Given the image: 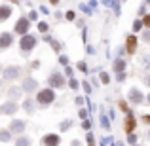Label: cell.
Segmentation results:
<instances>
[{"label":"cell","mask_w":150,"mask_h":146,"mask_svg":"<svg viewBox=\"0 0 150 146\" xmlns=\"http://www.w3.org/2000/svg\"><path fill=\"white\" fill-rule=\"evenodd\" d=\"M36 99H38L40 104H51L53 99H55V93H53V89H42V91L38 93Z\"/></svg>","instance_id":"6da1fadb"},{"label":"cell","mask_w":150,"mask_h":146,"mask_svg":"<svg viewBox=\"0 0 150 146\" xmlns=\"http://www.w3.org/2000/svg\"><path fill=\"white\" fill-rule=\"evenodd\" d=\"M19 46H21L23 51H30L34 46H36V38H34V36H29V34H25V36L21 38V42H19Z\"/></svg>","instance_id":"7a4b0ae2"},{"label":"cell","mask_w":150,"mask_h":146,"mask_svg":"<svg viewBox=\"0 0 150 146\" xmlns=\"http://www.w3.org/2000/svg\"><path fill=\"white\" fill-rule=\"evenodd\" d=\"M48 84L51 85V87H63V85H65V78H63L59 72H53L50 76V82H48Z\"/></svg>","instance_id":"3957f363"},{"label":"cell","mask_w":150,"mask_h":146,"mask_svg":"<svg viewBox=\"0 0 150 146\" xmlns=\"http://www.w3.org/2000/svg\"><path fill=\"white\" fill-rule=\"evenodd\" d=\"M29 25H30V23H29V19H25V17H23V19H19V21H17V25H15V32H17V34H23V36H25V34H27V30H29Z\"/></svg>","instance_id":"277c9868"},{"label":"cell","mask_w":150,"mask_h":146,"mask_svg":"<svg viewBox=\"0 0 150 146\" xmlns=\"http://www.w3.org/2000/svg\"><path fill=\"white\" fill-rule=\"evenodd\" d=\"M17 76H19L17 66H8V68H4V80H15Z\"/></svg>","instance_id":"5b68a950"},{"label":"cell","mask_w":150,"mask_h":146,"mask_svg":"<svg viewBox=\"0 0 150 146\" xmlns=\"http://www.w3.org/2000/svg\"><path fill=\"white\" fill-rule=\"evenodd\" d=\"M17 112V104L13 101H8L2 104V114H15Z\"/></svg>","instance_id":"8992f818"},{"label":"cell","mask_w":150,"mask_h":146,"mask_svg":"<svg viewBox=\"0 0 150 146\" xmlns=\"http://www.w3.org/2000/svg\"><path fill=\"white\" fill-rule=\"evenodd\" d=\"M11 42H13V38H11L10 32H2L0 34V48H10Z\"/></svg>","instance_id":"52a82bcc"},{"label":"cell","mask_w":150,"mask_h":146,"mask_svg":"<svg viewBox=\"0 0 150 146\" xmlns=\"http://www.w3.org/2000/svg\"><path fill=\"white\" fill-rule=\"evenodd\" d=\"M10 131H13V133H21V131H25V121H21V120H13L10 123Z\"/></svg>","instance_id":"ba28073f"},{"label":"cell","mask_w":150,"mask_h":146,"mask_svg":"<svg viewBox=\"0 0 150 146\" xmlns=\"http://www.w3.org/2000/svg\"><path fill=\"white\" fill-rule=\"evenodd\" d=\"M129 99H131V102H135V104H139V102H143V93L139 91V89H131V91H129Z\"/></svg>","instance_id":"9c48e42d"},{"label":"cell","mask_w":150,"mask_h":146,"mask_svg":"<svg viewBox=\"0 0 150 146\" xmlns=\"http://www.w3.org/2000/svg\"><path fill=\"white\" fill-rule=\"evenodd\" d=\"M36 80H33V78H27L25 82H23V91H34L36 89Z\"/></svg>","instance_id":"30bf717a"},{"label":"cell","mask_w":150,"mask_h":146,"mask_svg":"<svg viewBox=\"0 0 150 146\" xmlns=\"http://www.w3.org/2000/svg\"><path fill=\"white\" fill-rule=\"evenodd\" d=\"M133 129H135V118H133V114H127V120H125V131L131 135Z\"/></svg>","instance_id":"8fae6325"},{"label":"cell","mask_w":150,"mask_h":146,"mask_svg":"<svg viewBox=\"0 0 150 146\" xmlns=\"http://www.w3.org/2000/svg\"><path fill=\"white\" fill-rule=\"evenodd\" d=\"M57 144H59L57 135H46L44 137V146H57Z\"/></svg>","instance_id":"7c38bea8"},{"label":"cell","mask_w":150,"mask_h":146,"mask_svg":"<svg viewBox=\"0 0 150 146\" xmlns=\"http://www.w3.org/2000/svg\"><path fill=\"white\" fill-rule=\"evenodd\" d=\"M105 4H106V6H108L116 15H120V4H118L116 0H105Z\"/></svg>","instance_id":"4fadbf2b"},{"label":"cell","mask_w":150,"mask_h":146,"mask_svg":"<svg viewBox=\"0 0 150 146\" xmlns=\"http://www.w3.org/2000/svg\"><path fill=\"white\" fill-rule=\"evenodd\" d=\"M10 15H11V8L10 6H0V21L8 19Z\"/></svg>","instance_id":"5bb4252c"},{"label":"cell","mask_w":150,"mask_h":146,"mask_svg":"<svg viewBox=\"0 0 150 146\" xmlns=\"http://www.w3.org/2000/svg\"><path fill=\"white\" fill-rule=\"evenodd\" d=\"M135 46H137V38L127 36V53H135Z\"/></svg>","instance_id":"9a60e30c"},{"label":"cell","mask_w":150,"mask_h":146,"mask_svg":"<svg viewBox=\"0 0 150 146\" xmlns=\"http://www.w3.org/2000/svg\"><path fill=\"white\" fill-rule=\"evenodd\" d=\"M8 97H10L11 101H13V99H19V97H21V89H19V87H11L10 91H8Z\"/></svg>","instance_id":"2e32d148"},{"label":"cell","mask_w":150,"mask_h":146,"mask_svg":"<svg viewBox=\"0 0 150 146\" xmlns=\"http://www.w3.org/2000/svg\"><path fill=\"white\" fill-rule=\"evenodd\" d=\"M124 68H125V63L122 61V59H116V63H114V70L120 74V72H124Z\"/></svg>","instance_id":"e0dca14e"},{"label":"cell","mask_w":150,"mask_h":146,"mask_svg":"<svg viewBox=\"0 0 150 146\" xmlns=\"http://www.w3.org/2000/svg\"><path fill=\"white\" fill-rule=\"evenodd\" d=\"M23 108H25L29 114H33V112H34V102L30 101V99H27V101L23 102Z\"/></svg>","instance_id":"ac0fdd59"},{"label":"cell","mask_w":150,"mask_h":146,"mask_svg":"<svg viewBox=\"0 0 150 146\" xmlns=\"http://www.w3.org/2000/svg\"><path fill=\"white\" fill-rule=\"evenodd\" d=\"M10 139H11V133L10 131H6V129H4V131H0V140H2V142H8Z\"/></svg>","instance_id":"d6986e66"},{"label":"cell","mask_w":150,"mask_h":146,"mask_svg":"<svg viewBox=\"0 0 150 146\" xmlns=\"http://www.w3.org/2000/svg\"><path fill=\"white\" fill-rule=\"evenodd\" d=\"M29 144H30V140L27 137H21V139L15 140V146H29Z\"/></svg>","instance_id":"ffe728a7"},{"label":"cell","mask_w":150,"mask_h":146,"mask_svg":"<svg viewBox=\"0 0 150 146\" xmlns=\"http://www.w3.org/2000/svg\"><path fill=\"white\" fill-rule=\"evenodd\" d=\"M44 40H46V42H50V44L53 46V49H55V51H59V44H57V42H55V40H53V38H51V36H46Z\"/></svg>","instance_id":"44dd1931"},{"label":"cell","mask_w":150,"mask_h":146,"mask_svg":"<svg viewBox=\"0 0 150 146\" xmlns=\"http://www.w3.org/2000/svg\"><path fill=\"white\" fill-rule=\"evenodd\" d=\"M143 25H144V23H143V21H139V19H137V21L133 23V30H135V32H139V30L143 29Z\"/></svg>","instance_id":"7402d4cb"},{"label":"cell","mask_w":150,"mask_h":146,"mask_svg":"<svg viewBox=\"0 0 150 146\" xmlns=\"http://www.w3.org/2000/svg\"><path fill=\"white\" fill-rule=\"evenodd\" d=\"M80 10L84 11V13H91V6H89V4H80Z\"/></svg>","instance_id":"603a6c76"},{"label":"cell","mask_w":150,"mask_h":146,"mask_svg":"<svg viewBox=\"0 0 150 146\" xmlns=\"http://www.w3.org/2000/svg\"><path fill=\"white\" fill-rule=\"evenodd\" d=\"M70 125H72V120H65V121L61 123V129H63V131H67V129H69Z\"/></svg>","instance_id":"cb8c5ba5"},{"label":"cell","mask_w":150,"mask_h":146,"mask_svg":"<svg viewBox=\"0 0 150 146\" xmlns=\"http://www.w3.org/2000/svg\"><path fill=\"white\" fill-rule=\"evenodd\" d=\"M101 82L103 84H110V76L106 72H101Z\"/></svg>","instance_id":"d4e9b609"},{"label":"cell","mask_w":150,"mask_h":146,"mask_svg":"<svg viewBox=\"0 0 150 146\" xmlns=\"http://www.w3.org/2000/svg\"><path fill=\"white\" fill-rule=\"evenodd\" d=\"M141 61H143V65L146 66V68H150V57H148V55H143V57H141Z\"/></svg>","instance_id":"484cf974"},{"label":"cell","mask_w":150,"mask_h":146,"mask_svg":"<svg viewBox=\"0 0 150 146\" xmlns=\"http://www.w3.org/2000/svg\"><path fill=\"white\" fill-rule=\"evenodd\" d=\"M101 123H103V127H105V129L110 127V123H108V120H106V116H101Z\"/></svg>","instance_id":"4316f807"},{"label":"cell","mask_w":150,"mask_h":146,"mask_svg":"<svg viewBox=\"0 0 150 146\" xmlns=\"http://www.w3.org/2000/svg\"><path fill=\"white\" fill-rule=\"evenodd\" d=\"M78 68H80L82 72H88V66H86V63H84V61H80V63H78Z\"/></svg>","instance_id":"83f0119b"},{"label":"cell","mask_w":150,"mask_h":146,"mask_svg":"<svg viewBox=\"0 0 150 146\" xmlns=\"http://www.w3.org/2000/svg\"><path fill=\"white\" fill-rule=\"evenodd\" d=\"M38 30H40V32H46V30H48V23H40V25H38Z\"/></svg>","instance_id":"f1b7e54d"},{"label":"cell","mask_w":150,"mask_h":146,"mask_svg":"<svg viewBox=\"0 0 150 146\" xmlns=\"http://www.w3.org/2000/svg\"><path fill=\"white\" fill-rule=\"evenodd\" d=\"M59 63H61V65H69V57H67V55H61V57H59Z\"/></svg>","instance_id":"f546056e"},{"label":"cell","mask_w":150,"mask_h":146,"mask_svg":"<svg viewBox=\"0 0 150 146\" xmlns=\"http://www.w3.org/2000/svg\"><path fill=\"white\" fill-rule=\"evenodd\" d=\"M82 85H84V91L86 93H91V85H89L88 82H82Z\"/></svg>","instance_id":"4dcf8cb0"},{"label":"cell","mask_w":150,"mask_h":146,"mask_svg":"<svg viewBox=\"0 0 150 146\" xmlns=\"http://www.w3.org/2000/svg\"><path fill=\"white\" fill-rule=\"evenodd\" d=\"M69 85H70V87H72V89H78V82H76V80H74V78H70V82H69Z\"/></svg>","instance_id":"1f68e13d"},{"label":"cell","mask_w":150,"mask_h":146,"mask_svg":"<svg viewBox=\"0 0 150 146\" xmlns=\"http://www.w3.org/2000/svg\"><path fill=\"white\" fill-rule=\"evenodd\" d=\"M88 142H89V146H95V140H93V135H91V133H88Z\"/></svg>","instance_id":"d6a6232c"},{"label":"cell","mask_w":150,"mask_h":146,"mask_svg":"<svg viewBox=\"0 0 150 146\" xmlns=\"http://www.w3.org/2000/svg\"><path fill=\"white\" fill-rule=\"evenodd\" d=\"M78 114H80V118H82V120H86V118H88V110H84V108H82Z\"/></svg>","instance_id":"836d02e7"},{"label":"cell","mask_w":150,"mask_h":146,"mask_svg":"<svg viewBox=\"0 0 150 146\" xmlns=\"http://www.w3.org/2000/svg\"><path fill=\"white\" fill-rule=\"evenodd\" d=\"M127 140H129V142H131V144H135V140H137V137H135V135H133V133H131V135H129V137H127Z\"/></svg>","instance_id":"e575fe53"},{"label":"cell","mask_w":150,"mask_h":146,"mask_svg":"<svg viewBox=\"0 0 150 146\" xmlns=\"http://www.w3.org/2000/svg\"><path fill=\"white\" fill-rule=\"evenodd\" d=\"M143 23H144V25H146V27H150V15H144Z\"/></svg>","instance_id":"d590c367"},{"label":"cell","mask_w":150,"mask_h":146,"mask_svg":"<svg viewBox=\"0 0 150 146\" xmlns=\"http://www.w3.org/2000/svg\"><path fill=\"white\" fill-rule=\"evenodd\" d=\"M143 38H144V42H150V30H146V32L143 34Z\"/></svg>","instance_id":"8d00e7d4"},{"label":"cell","mask_w":150,"mask_h":146,"mask_svg":"<svg viewBox=\"0 0 150 146\" xmlns=\"http://www.w3.org/2000/svg\"><path fill=\"white\" fill-rule=\"evenodd\" d=\"M82 127H84V129H89L91 125H89V121H88V120H84V121H82Z\"/></svg>","instance_id":"74e56055"},{"label":"cell","mask_w":150,"mask_h":146,"mask_svg":"<svg viewBox=\"0 0 150 146\" xmlns=\"http://www.w3.org/2000/svg\"><path fill=\"white\" fill-rule=\"evenodd\" d=\"M125 80V72H120L118 74V82H124Z\"/></svg>","instance_id":"f35d334b"},{"label":"cell","mask_w":150,"mask_h":146,"mask_svg":"<svg viewBox=\"0 0 150 146\" xmlns=\"http://www.w3.org/2000/svg\"><path fill=\"white\" fill-rule=\"evenodd\" d=\"M84 101H86V97H76V104H84Z\"/></svg>","instance_id":"ab89813d"},{"label":"cell","mask_w":150,"mask_h":146,"mask_svg":"<svg viewBox=\"0 0 150 146\" xmlns=\"http://www.w3.org/2000/svg\"><path fill=\"white\" fill-rule=\"evenodd\" d=\"M67 19H69V21H72V19H74V11H69V13H67Z\"/></svg>","instance_id":"60d3db41"},{"label":"cell","mask_w":150,"mask_h":146,"mask_svg":"<svg viewBox=\"0 0 150 146\" xmlns=\"http://www.w3.org/2000/svg\"><path fill=\"white\" fill-rule=\"evenodd\" d=\"M36 17H38L36 11H30V13H29V19H36Z\"/></svg>","instance_id":"b9f144b4"},{"label":"cell","mask_w":150,"mask_h":146,"mask_svg":"<svg viewBox=\"0 0 150 146\" xmlns=\"http://www.w3.org/2000/svg\"><path fill=\"white\" fill-rule=\"evenodd\" d=\"M120 108H122V110H125V112H127V104H125V102H124V101H122V102H120Z\"/></svg>","instance_id":"7bdbcfd3"},{"label":"cell","mask_w":150,"mask_h":146,"mask_svg":"<svg viewBox=\"0 0 150 146\" xmlns=\"http://www.w3.org/2000/svg\"><path fill=\"white\" fill-rule=\"evenodd\" d=\"M88 53H89V55H93V53H95V48H91V46H88Z\"/></svg>","instance_id":"ee69618b"},{"label":"cell","mask_w":150,"mask_h":146,"mask_svg":"<svg viewBox=\"0 0 150 146\" xmlns=\"http://www.w3.org/2000/svg\"><path fill=\"white\" fill-rule=\"evenodd\" d=\"M144 84H146V85H150V76H146V78H144Z\"/></svg>","instance_id":"f6af8a7d"},{"label":"cell","mask_w":150,"mask_h":146,"mask_svg":"<svg viewBox=\"0 0 150 146\" xmlns=\"http://www.w3.org/2000/svg\"><path fill=\"white\" fill-rule=\"evenodd\" d=\"M144 121H146V123H150V116H144Z\"/></svg>","instance_id":"bcb514c9"},{"label":"cell","mask_w":150,"mask_h":146,"mask_svg":"<svg viewBox=\"0 0 150 146\" xmlns=\"http://www.w3.org/2000/svg\"><path fill=\"white\" fill-rule=\"evenodd\" d=\"M59 2V0H51V4H57Z\"/></svg>","instance_id":"7dc6e473"},{"label":"cell","mask_w":150,"mask_h":146,"mask_svg":"<svg viewBox=\"0 0 150 146\" xmlns=\"http://www.w3.org/2000/svg\"><path fill=\"white\" fill-rule=\"evenodd\" d=\"M0 114H2V106H0Z\"/></svg>","instance_id":"c3c4849f"},{"label":"cell","mask_w":150,"mask_h":146,"mask_svg":"<svg viewBox=\"0 0 150 146\" xmlns=\"http://www.w3.org/2000/svg\"><path fill=\"white\" fill-rule=\"evenodd\" d=\"M148 102H150V95H148Z\"/></svg>","instance_id":"681fc988"},{"label":"cell","mask_w":150,"mask_h":146,"mask_svg":"<svg viewBox=\"0 0 150 146\" xmlns=\"http://www.w3.org/2000/svg\"><path fill=\"white\" fill-rule=\"evenodd\" d=\"M148 137H150V131H148Z\"/></svg>","instance_id":"f907efd6"},{"label":"cell","mask_w":150,"mask_h":146,"mask_svg":"<svg viewBox=\"0 0 150 146\" xmlns=\"http://www.w3.org/2000/svg\"><path fill=\"white\" fill-rule=\"evenodd\" d=\"M0 70H2V66H0Z\"/></svg>","instance_id":"816d5d0a"},{"label":"cell","mask_w":150,"mask_h":146,"mask_svg":"<svg viewBox=\"0 0 150 146\" xmlns=\"http://www.w3.org/2000/svg\"><path fill=\"white\" fill-rule=\"evenodd\" d=\"M0 85H2V82H0Z\"/></svg>","instance_id":"f5cc1de1"}]
</instances>
